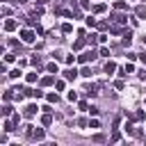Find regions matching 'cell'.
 Wrapping results in <instances>:
<instances>
[{"mask_svg":"<svg viewBox=\"0 0 146 146\" xmlns=\"http://www.w3.org/2000/svg\"><path fill=\"white\" fill-rule=\"evenodd\" d=\"M144 43H146V36H144Z\"/></svg>","mask_w":146,"mask_h":146,"instance_id":"836d02e7","label":"cell"},{"mask_svg":"<svg viewBox=\"0 0 146 146\" xmlns=\"http://www.w3.org/2000/svg\"><path fill=\"white\" fill-rule=\"evenodd\" d=\"M25 94L32 96V98H41V91H36V89H25Z\"/></svg>","mask_w":146,"mask_h":146,"instance_id":"9c48e42d","label":"cell"},{"mask_svg":"<svg viewBox=\"0 0 146 146\" xmlns=\"http://www.w3.org/2000/svg\"><path fill=\"white\" fill-rule=\"evenodd\" d=\"M114 7H116V9H125V2H123V0H116Z\"/></svg>","mask_w":146,"mask_h":146,"instance_id":"ac0fdd59","label":"cell"},{"mask_svg":"<svg viewBox=\"0 0 146 146\" xmlns=\"http://www.w3.org/2000/svg\"><path fill=\"white\" fill-rule=\"evenodd\" d=\"M96 57H98V55H96V52H94V50H87V52H82V55H80V57H78V59H80V62H82V64H87V62H89V59H91V62H94V59H96Z\"/></svg>","mask_w":146,"mask_h":146,"instance_id":"6da1fadb","label":"cell"},{"mask_svg":"<svg viewBox=\"0 0 146 146\" xmlns=\"http://www.w3.org/2000/svg\"><path fill=\"white\" fill-rule=\"evenodd\" d=\"M80 5H82V7L87 9V7H89V0H80Z\"/></svg>","mask_w":146,"mask_h":146,"instance_id":"f546056e","label":"cell"},{"mask_svg":"<svg viewBox=\"0 0 146 146\" xmlns=\"http://www.w3.org/2000/svg\"><path fill=\"white\" fill-rule=\"evenodd\" d=\"M75 75H78L75 68H66V71H64V78H66V80H75Z\"/></svg>","mask_w":146,"mask_h":146,"instance_id":"5b68a950","label":"cell"},{"mask_svg":"<svg viewBox=\"0 0 146 146\" xmlns=\"http://www.w3.org/2000/svg\"><path fill=\"white\" fill-rule=\"evenodd\" d=\"M14 96H16V94H11V91H5V96H2V98H5V103H7V100H11Z\"/></svg>","mask_w":146,"mask_h":146,"instance_id":"ffe728a7","label":"cell"},{"mask_svg":"<svg viewBox=\"0 0 146 146\" xmlns=\"http://www.w3.org/2000/svg\"><path fill=\"white\" fill-rule=\"evenodd\" d=\"M52 59H55V62H59V59H62V52H59V50H57V52H52Z\"/></svg>","mask_w":146,"mask_h":146,"instance_id":"4316f807","label":"cell"},{"mask_svg":"<svg viewBox=\"0 0 146 146\" xmlns=\"http://www.w3.org/2000/svg\"><path fill=\"white\" fill-rule=\"evenodd\" d=\"M16 2H18V5H25V2H27V0H16Z\"/></svg>","mask_w":146,"mask_h":146,"instance_id":"d6a6232c","label":"cell"},{"mask_svg":"<svg viewBox=\"0 0 146 146\" xmlns=\"http://www.w3.org/2000/svg\"><path fill=\"white\" fill-rule=\"evenodd\" d=\"M21 39H23L25 43H32V41H34V32H32V30H23V32H21Z\"/></svg>","mask_w":146,"mask_h":146,"instance_id":"7a4b0ae2","label":"cell"},{"mask_svg":"<svg viewBox=\"0 0 146 146\" xmlns=\"http://www.w3.org/2000/svg\"><path fill=\"white\" fill-rule=\"evenodd\" d=\"M82 46H84V39H82V36H80V39H75V43H73V48H75V50H80Z\"/></svg>","mask_w":146,"mask_h":146,"instance_id":"8fae6325","label":"cell"},{"mask_svg":"<svg viewBox=\"0 0 146 146\" xmlns=\"http://www.w3.org/2000/svg\"><path fill=\"white\" fill-rule=\"evenodd\" d=\"M114 71H116V64H114V62H107V64H105V73H107V75H112Z\"/></svg>","mask_w":146,"mask_h":146,"instance_id":"ba28073f","label":"cell"},{"mask_svg":"<svg viewBox=\"0 0 146 146\" xmlns=\"http://www.w3.org/2000/svg\"><path fill=\"white\" fill-rule=\"evenodd\" d=\"M9 114H11V105H5L2 107V116H9Z\"/></svg>","mask_w":146,"mask_h":146,"instance_id":"2e32d148","label":"cell"},{"mask_svg":"<svg viewBox=\"0 0 146 146\" xmlns=\"http://www.w3.org/2000/svg\"><path fill=\"white\" fill-rule=\"evenodd\" d=\"M141 62H144V64H146V52H141Z\"/></svg>","mask_w":146,"mask_h":146,"instance_id":"1f68e13d","label":"cell"},{"mask_svg":"<svg viewBox=\"0 0 146 146\" xmlns=\"http://www.w3.org/2000/svg\"><path fill=\"white\" fill-rule=\"evenodd\" d=\"M87 25H89V27H94V25H96V18H94V16H89V18H87Z\"/></svg>","mask_w":146,"mask_h":146,"instance_id":"44dd1931","label":"cell"},{"mask_svg":"<svg viewBox=\"0 0 146 146\" xmlns=\"http://www.w3.org/2000/svg\"><path fill=\"white\" fill-rule=\"evenodd\" d=\"M135 119H137V121H141V119H144V112H141V110H137V112H135Z\"/></svg>","mask_w":146,"mask_h":146,"instance_id":"d4e9b609","label":"cell"},{"mask_svg":"<svg viewBox=\"0 0 146 146\" xmlns=\"http://www.w3.org/2000/svg\"><path fill=\"white\" fill-rule=\"evenodd\" d=\"M27 82H36V73H27Z\"/></svg>","mask_w":146,"mask_h":146,"instance_id":"603a6c76","label":"cell"},{"mask_svg":"<svg viewBox=\"0 0 146 146\" xmlns=\"http://www.w3.org/2000/svg\"><path fill=\"white\" fill-rule=\"evenodd\" d=\"M94 11H96V14H103V11H105V5H96Z\"/></svg>","mask_w":146,"mask_h":146,"instance_id":"d6986e66","label":"cell"},{"mask_svg":"<svg viewBox=\"0 0 146 146\" xmlns=\"http://www.w3.org/2000/svg\"><path fill=\"white\" fill-rule=\"evenodd\" d=\"M41 123H43V125H50V123H52V116H50V114H43Z\"/></svg>","mask_w":146,"mask_h":146,"instance_id":"4fadbf2b","label":"cell"},{"mask_svg":"<svg viewBox=\"0 0 146 146\" xmlns=\"http://www.w3.org/2000/svg\"><path fill=\"white\" fill-rule=\"evenodd\" d=\"M80 75H84V78H91V68H89V66H82Z\"/></svg>","mask_w":146,"mask_h":146,"instance_id":"7c38bea8","label":"cell"},{"mask_svg":"<svg viewBox=\"0 0 146 146\" xmlns=\"http://www.w3.org/2000/svg\"><path fill=\"white\" fill-rule=\"evenodd\" d=\"M139 78H141V80H146V71H139Z\"/></svg>","mask_w":146,"mask_h":146,"instance_id":"4dcf8cb0","label":"cell"},{"mask_svg":"<svg viewBox=\"0 0 146 146\" xmlns=\"http://www.w3.org/2000/svg\"><path fill=\"white\" fill-rule=\"evenodd\" d=\"M43 137H46V132H43V130H41V128H36V130H34V132H32V139H36V141H41V139H43Z\"/></svg>","mask_w":146,"mask_h":146,"instance_id":"8992f818","label":"cell"},{"mask_svg":"<svg viewBox=\"0 0 146 146\" xmlns=\"http://www.w3.org/2000/svg\"><path fill=\"white\" fill-rule=\"evenodd\" d=\"M14 128H11V121H5V132H11Z\"/></svg>","mask_w":146,"mask_h":146,"instance_id":"484cf974","label":"cell"},{"mask_svg":"<svg viewBox=\"0 0 146 146\" xmlns=\"http://www.w3.org/2000/svg\"><path fill=\"white\" fill-rule=\"evenodd\" d=\"M62 32H64V34H71V32H73V25H71V23H64V25H62Z\"/></svg>","mask_w":146,"mask_h":146,"instance_id":"30bf717a","label":"cell"},{"mask_svg":"<svg viewBox=\"0 0 146 146\" xmlns=\"http://www.w3.org/2000/svg\"><path fill=\"white\" fill-rule=\"evenodd\" d=\"M36 110H39V107H36V105H27V107H25V112H23V114H25V116H27V119H30V116H34V114H36Z\"/></svg>","mask_w":146,"mask_h":146,"instance_id":"277c9868","label":"cell"},{"mask_svg":"<svg viewBox=\"0 0 146 146\" xmlns=\"http://www.w3.org/2000/svg\"><path fill=\"white\" fill-rule=\"evenodd\" d=\"M48 71H50V73H57V64H55V62H52V64H48Z\"/></svg>","mask_w":146,"mask_h":146,"instance_id":"7402d4cb","label":"cell"},{"mask_svg":"<svg viewBox=\"0 0 146 146\" xmlns=\"http://www.w3.org/2000/svg\"><path fill=\"white\" fill-rule=\"evenodd\" d=\"M94 141H98V144H100V141H105V137H103V135H94Z\"/></svg>","mask_w":146,"mask_h":146,"instance_id":"f1b7e54d","label":"cell"},{"mask_svg":"<svg viewBox=\"0 0 146 146\" xmlns=\"http://www.w3.org/2000/svg\"><path fill=\"white\" fill-rule=\"evenodd\" d=\"M112 21H114V23H119V25H123V23H128V16H125V14H114V16H112Z\"/></svg>","mask_w":146,"mask_h":146,"instance_id":"3957f363","label":"cell"},{"mask_svg":"<svg viewBox=\"0 0 146 146\" xmlns=\"http://www.w3.org/2000/svg\"><path fill=\"white\" fill-rule=\"evenodd\" d=\"M41 84H46V87H48V84H52V78H50V75H48V78H43V80H41Z\"/></svg>","mask_w":146,"mask_h":146,"instance_id":"cb8c5ba5","label":"cell"},{"mask_svg":"<svg viewBox=\"0 0 146 146\" xmlns=\"http://www.w3.org/2000/svg\"><path fill=\"white\" fill-rule=\"evenodd\" d=\"M57 100H59L57 94H48V103H57Z\"/></svg>","mask_w":146,"mask_h":146,"instance_id":"9a60e30c","label":"cell"},{"mask_svg":"<svg viewBox=\"0 0 146 146\" xmlns=\"http://www.w3.org/2000/svg\"><path fill=\"white\" fill-rule=\"evenodd\" d=\"M137 16H139V18H146V7H139V9H137Z\"/></svg>","mask_w":146,"mask_h":146,"instance_id":"e0dca14e","label":"cell"},{"mask_svg":"<svg viewBox=\"0 0 146 146\" xmlns=\"http://www.w3.org/2000/svg\"><path fill=\"white\" fill-rule=\"evenodd\" d=\"M75 62V55H66V64H73Z\"/></svg>","mask_w":146,"mask_h":146,"instance_id":"83f0119b","label":"cell"},{"mask_svg":"<svg viewBox=\"0 0 146 146\" xmlns=\"http://www.w3.org/2000/svg\"><path fill=\"white\" fill-rule=\"evenodd\" d=\"M7 75H9V78H21V71H18V68H14V71H9Z\"/></svg>","mask_w":146,"mask_h":146,"instance_id":"5bb4252c","label":"cell"},{"mask_svg":"<svg viewBox=\"0 0 146 146\" xmlns=\"http://www.w3.org/2000/svg\"><path fill=\"white\" fill-rule=\"evenodd\" d=\"M5 30H7V32H14V30H16V21H11V18L5 21Z\"/></svg>","mask_w":146,"mask_h":146,"instance_id":"52a82bcc","label":"cell"}]
</instances>
